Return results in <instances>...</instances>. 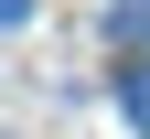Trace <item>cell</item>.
<instances>
[{"label": "cell", "mask_w": 150, "mask_h": 139, "mask_svg": "<svg viewBox=\"0 0 150 139\" xmlns=\"http://www.w3.org/2000/svg\"><path fill=\"white\" fill-rule=\"evenodd\" d=\"M118 107H129V128L150 139V64H129V75H118Z\"/></svg>", "instance_id": "1"}, {"label": "cell", "mask_w": 150, "mask_h": 139, "mask_svg": "<svg viewBox=\"0 0 150 139\" xmlns=\"http://www.w3.org/2000/svg\"><path fill=\"white\" fill-rule=\"evenodd\" d=\"M22 11H32V0H0V32H11V22H22Z\"/></svg>", "instance_id": "2"}]
</instances>
